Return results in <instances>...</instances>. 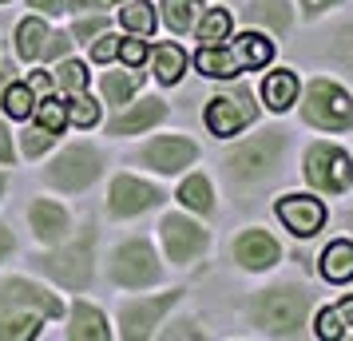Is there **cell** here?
I'll return each mask as SVG.
<instances>
[{
	"label": "cell",
	"mask_w": 353,
	"mask_h": 341,
	"mask_svg": "<svg viewBox=\"0 0 353 341\" xmlns=\"http://www.w3.org/2000/svg\"><path fill=\"white\" fill-rule=\"evenodd\" d=\"M310 318V293L302 286H270L250 302V322L266 338H298Z\"/></svg>",
	"instance_id": "1"
},
{
	"label": "cell",
	"mask_w": 353,
	"mask_h": 341,
	"mask_svg": "<svg viewBox=\"0 0 353 341\" xmlns=\"http://www.w3.org/2000/svg\"><path fill=\"white\" fill-rule=\"evenodd\" d=\"M282 151H286V131L270 127V131H262V135L242 139L239 147H230L223 167H226V175H230L234 183H258L278 167Z\"/></svg>",
	"instance_id": "2"
},
{
	"label": "cell",
	"mask_w": 353,
	"mask_h": 341,
	"mask_svg": "<svg viewBox=\"0 0 353 341\" xmlns=\"http://www.w3.org/2000/svg\"><path fill=\"white\" fill-rule=\"evenodd\" d=\"M92 246H96V227H83L76 242H64L60 250H52V254H40L36 266H40L52 282L68 286V290H83V286L92 282V274H96V266H92Z\"/></svg>",
	"instance_id": "3"
},
{
	"label": "cell",
	"mask_w": 353,
	"mask_h": 341,
	"mask_svg": "<svg viewBox=\"0 0 353 341\" xmlns=\"http://www.w3.org/2000/svg\"><path fill=\"white\" fill-rule=\"evenodd\" d=\"M302 119L318 131H350L353 127V96L334 80H314L305 87Z\"/></svg>",
	"instance_id": "4"
},
{
	"label": "cell",
	"mask_w": 353,
	"mask_h": 341,
	"mask_svg": "<svg viewBox=\"0 0 353 341\" xmlns=\"http://www.w3.org/2000/svg\"><path fill=\"white\" fill-rule=\"evenodd\" d=\"M112 278H115V286H123V290H147V286H155L163 278V266L155 258L151 242L147 238H128V242L115 246Z\"/></svg>",
	"instance_id": "5"
},
{
	"label": "cell",
	"mask_w": 353,
	"mask_h": 341,
	"mask_svg": "<svg viewBox=\"0 0 353 341\" xmlns=\"http://www.w3.org/2000/svg\"><path fill=\"white\" fill-rule=\"evenodd\" d=\"M305 179L321 195H341L353 187V159L337 143H314L305 151Z\"/></svg>",
	"instance_id": "6"
},
{
	"label": "cell",
	"mask_w": 353,
	"mask_h": 341,
	"mask_svg": "<svg viewBox=\"0 0 353 341\" xmlns=\"http://www.w3.org/2000/svg\"><path fill=\"white\" fill-rule=\"evenodd\" d=\"M99 171H103V159H99L96 147L76 143V147H68L64 155L52 159L48 183L60 187V191H83V187H92V183L99 179Z\"/></svg>",
	"instance_id": "7"
},
{
	"label": "cell",
	"mask_w": 353,
	"mask_h": 341,
	"mask_svg": "<svg viewBox=\"0 0 353 341\" xmlns=\"http://www.w3.org/2000/svg\"><path fill=\"white\" fill-rule=\"evenodd\" d=\"M258 119V107H254V96L246 87H234V92H223L207 103V127L219 135V139H230L239 135L242 127H250Z\"/></svg>",
	"instance_id": "8"
},
{
	"label": "cell",
	"mask_w": 353,
	"mask_h": 341,
	"mask_svg": "<svg viewBox=\"0 0 353 341\" xmlns=\"http://www.w3.org/2000/svg\"><path fill=\"white\" fill-rule=\"evenodd\" d=\"M179 298H183V290H171V293H155V298H131V302H123L119 306V333L131 341H139V338H151L155 329H159L163 322V313L175 306Z\"/></svg>",
	"instance_id": "9"
},
{
	"label": "cell",
	"mask_w": 353,
	"mask_h": 341,
	"mask_svg": "<svg viewBox=\"0 0 353 341\" xmlns=\"http://www.w3.org/2000/svg\"><path fill=\"white\" fill-rule=\"evenodd\" d=\"M159 234H163V250L175 266H191L207 250V230L191 223L187 214H167L159 223Z\"/></svg>",
	"instance_id": "10"
},
{
	"label": "cell",
	"mask_w": 353,
	"mask_h": 341,
	"mask_svg": "<svg viewBox=\"0 0 353 341\" xmlns=\"http://www.w3.org/2000/svg\"><path fill=\"white\" fill-rule=\"evenodd\" d=\"M0 313H36V318H64L60 298H52L48 290H40L24 278H8L0 286Z\"/></svg>",
	"instance_id": "11"
},
{
	"label": "cell",
	"mask_w": 353,
	"mask_h": 341,
	"mask_svg": "<svg viewBox=\"0 0 353 341\" xmlns=\"http://www.w3.org/2000/svg\"><path fill=\"white\" fill-rule=\"evenodd\" d=\"M159 203H163L159 187L135 179V175H119V179L112 183V191H108V211H112L115 218H135V214L151 211V207H159Z\"/></svg>",
	"instance_id": "12"
},
{
	"label": "cell",
	"mask_w": 353,
	"mask_h": 341,
	"mask_svg": "<svg viewBox=\"0 0 353 341\" xmlns=\"http://www.w3.org/2000/svg\"><path fill=\"white\" fill-rule=\"evenodd\" d=\"M194 159H199V147L191 139H183V135H159V139H151L139 151V163L151 167V171H159V175H179Z\"/></svg>",
	"instance_id": "13"
},
{
	"label": "cell",
	"mask_w": 353,
	"mask_h": 341,
	"mask_svg": "<svg viewBox=\"0 0 353 341\" xmlns=\"http://www.w3.org/2000/svg\"><path fill=\"white\" fill-rule=\"evenodd\" d=\"M278 218H282L286 230H294L298 238H314V234L325 227V207H321V198L286 195V198H278Z\"/></svg>",
	"instance_id": "14"
},
{
	"label": "cell",
	"mask_w": 353,
	"mask_h": 341,
	"mask_svg": "<svg viewBox=\"0 0 353 341\" xmlns=\"http://www.w3.org/2000/svg\"><path fill=\"white\" fill-rule=\"evenodd\" d=\"M278 258H282V250H278V242H274L266 230H242L239 242H234V262H239L242 270H270V266H278Z\"/></svg>",
	"instance_id": "15"
},
{
	"label": "cell",
	"mask_w": 353,
	"mask_h": 341,
	"mask_svg": "<svg viewBox=\"0 0 353 341\" xmlns=\"http://www.w3.org/2000/svg\"><path fill=\"white\" fill-rule=\"evenodd\" d=\"M159 119H167V103L155 96L139 99V103H131L123 115H115L112 123H108V135H115V139H123V135H139V131L155 127Z\"/></svg>",
	"instance_id": "16"
},
{
	"label": "cell",
	"mask_w": 353,
	"mask_h": 341,
	"mask_svg": "<svg viewBox=\"0 0 353 341\" xmlns=\"http://www.w3.org/2000/svg\"><path fill=\"white\" fill-rule=\"evenodd\" d=\"M28 223H32L36 238L40 242H64L68 238V227H72V218L60 203H52V198H36L32 207H28Z\"/></svg>",
	"instance_id": "17"
},
{
	"label": "cell",
	"mask_w": 353,
	"mask_h": 341,
	"mask_svg": "<svg viewBox=\"0 0 353 341\" xmlns=\"http://www.w3.org/2000/svg\"><path fill=\"white\" fill-rule=\"evenodd\" d=\"M68 338H72V341H108V338H112V329H108V322H103V313H99L96 306L76 302V306H72Z\"/></svg>",
	"instance_id": "18"
},
{
	"label": "cell",
	"mask_w": 353,
	"mask_h": 341,
	"mask_svg": "<svg viewBox=\"0 0 353 341\" xmlns=\"http://www.w3.org/2000/svg\"><path fill=\"white\" fill-rule=\"evenodd\" d=\"M194 68H199L203 76H210V80H230V76L242 72L239 60H234V52L223 48V44H203L199 56H194Z\"/></svg>",
	"instance_id": "19"
},
{
	"label": "cell",
	"mask_w": 353,
	"mask_h": 341,
	"mask_svg": "<svg viewBox=\"0 0 353 341\" xmlns=\"http://www.w3.org/2000/svg\"><path fill=\"white\" fill-rule=\"evenodd\" d=\"M321 278L325 282H353V242L337 238L321 250Z\"/></svg>",
	"instance_id": "20"
},
{
	"label": "cell",
	"mask_w": 353,
	"mask_h": 341,
	"mask_svg": "<svg viewBox=\"0 0 353 341\" xmlns=\"http://www.w3.org/2000/svg\"><path fill=\"white\" fill-rule=\"evenodd\" d=\"M262 99H266V107L270 112H286L290 103L298 99V76L294 72H270L266 80H262Z\"/></svg>",
	"instance_id": "21"
},
{
	"label": "cell",
	"mask_w": 353,
	"mask_h": 341,
	"mask_svg": "<svg viewBox=\"0 0 353 341\" xmlns=\"http://www.w3.org/2000/svg\"><path fill=\"white\" fill-rule=\"evenodd\" d=\"M230 52H234V60H239V68H246V72H254V68H266V64H270L274 44L266 40V36L246 32V36H239V40L230 44Z\"/></svg>",
	"instance_id": "22"
},
{
	"label": "cell",
	"mask_w": 353,
	"mask_h": 341,
	"mask_svg": "<svg viewBox=\"0 0 353 341\" xmlns=\"http://www.w3.org/2000/svg\"><path fill=\"white\" fill-rule=\"evenodd\" d=\"M242 17L250 20V24H266L270 32H286L290 20H294V17H290V4H286V0H250Z\"/></svg>",
	"instance_id": "23"
},
{
	"label": "cell",
	"mask_w": 353,
	"mask_h": 341,
	"mask_svg": "<svg viewBox=\"0 0 353 341\" xmlns=\"http://www.w3.org/2000/svg\"><path fill=\"white\" fill-rule=\"evenodd\" d=\"M203 17V0H163V20L171 32H191Z\"/></svg>",
	"instance_id": "24"
},
{
	"label": "cell",
	"mask_w": 353,
	"mask_h": 341,
	"mask_svg": "<svg viewBox=\"0 0 353 341\" xmlns=\"http://www.w3.org/2000/svg\"><path fill=\"white\" fill-rule=\"evenodd\" d=\"M139 83H143V76L131 68V72H108L103 76V99L112 103V107H123L135 92H139Z\"/></svg>",
	"instance_id": "25"
},
{
	"label": "cell",
	"mask_w": 353,
	"mask_h": 341,
	"mask_svg": "<svg viewBox=\"0 0 353 341\" xmlns=\"http://www.w3.org/2000/svg\"><path fill=\"white\" fill-rule=\"evenodd\" d=\"M44 44H48V28H44V20L28 17V20L17 28V52L24 56V60H40Z\"/></svg>",
	"instance_id": "26"
},
{
	"label": "cell",
	"mask_w": 353,
	"mask_h": 341,
	"mask_svg": "<svg viewBox=\"0 0 353 341\" xmlns=\"http://www.w3.org/2000/svg\"><path fill=\"white\" fill-rule=\"evenodd\" d=\"M151 64H155L159 83H179L183 68H187V56H183V48H179V44H163V48H155Z\"/></svg>",
	"instance_id": "27"
},
{
	"label": "cell",
	"mask_w": 353,
	"mask_h": 341,
	"mask_svg": "<svg viewBox=\"0 0 353 341\" xmlns=\"http://www.w3.org/2000/svg\"><path fill=\"white\" fill-rule=\"evenodd\" d=\"M179 203H183V207H191V211H199V214H210V211H214L210 183L203 179V175H191V179H183V187H179Z\"/></svg>",
	"instance_id": "28"
},
{
	"label": "cell",
	"mask_w": 353,
	"mask_h": 341,
	"mask_svg": "<svg viewBox=\"0 0 353 341\" xmlns=\"http://www.w3.org/2000/svg\"><path fill=\"white\" fill-rule=\"evenodd\" d=\"M40 322L36 313H0V338L8 341H24V338H36L40 333Z\"/></svg>",
	"instance_id": "29"
},
{
	"label": "cell",
	"mask_w": 353,
	"mask_h": 341,
	"mask_svg": "<svg viewBox=\"0 0 353 341\" xmlns=\"http://www.w3.org/2000/svg\"><path fill=\"white\" fill-rule=\"evenodd\" d=\"M119 20H123V28H128V32L151 36V32H155V4H147V0H131L128 8L119 12Z\"/></svg>",
	"instance_id": "30"
},
{
	"label": "cell",
	"mask_w": 353,
	"mask_h": 341,
	"mask_svg": "<svg viewBox=\"0 0 353 341\" xmlns=\"http://www.w3.org/2000/svg\"><path fill=\"white\" fill-rule=\"evenodd\" d=\"M226 36H230V12L226 8H210L203 24H199V40L203 44H223Z\"/></svg>",
	"instance_id": "31"
},
{
	"label": "cell",
	"mask_w": 353,
	"mask_h": 341,
	"mask_svg": "<svg viewBox=\"0 0 353 341\" xmlns=\"http://www.w3.org/2000/svg\"><path fill=\"white\" fill-rule=\"evenodd\" d=\"M56 83H60V92H83L88 87V68L80 64V60H64V64L56 68Z\"/></svg>",
	"instance_id": "32"
},
{
	"label": "cell",
	"mask_w": 353,
	"mask_h": 341,
	"mask_svg": "<svg viewBox=\"0 0 353 341\" xmlns=\"http://www.w3.org/2000/svg\"><path fill=\"white\" fill-rule=\"evenodd\" d=\"M32 87L28 83H8L4 87V107H8V115H17V119H24V115H32Z\"/></svg>",
	"instance_id": "33"
},
{
	"label": "cell",
	"mask_w": 353,
	"mask_h": 341,
	"mask_svg": "<svg viewBox=\"0 0 353 341\" xmlns=\"http://www.w3.org/2000/svg\"><path fill=\"white\" fill-rule=\"evenodd\" d=\"M68 119H72L76 127H92V123L99 119L96 99H88L83 92H76V96H72V103H68Z\"/></svg>",
	"instance_id": "34"
},
{
	"label": "cell",
	"mask_w": 353,
	"mask_h": 341,
	"mask_svg": "<svg viewBox=\"0 0 353 341\" xmlns=\"http://www.w3.org/2000/svg\"><path fill=\"white\" fill-rule=\"evenodd\" d=\"M36 123H44L48 131H56V135H60V131H64V123H68V107L44 96V99H40V112H36Z\"/></svg>",
	"instance_id": "35"
},
{
	"label": "cell",
	"mask_w": 353,
	"mask_h": 341,
	"mask_svg": "<svg viewBox=\"0 0 353 341\" xmlns=\"http://www.w3.org/2000/svg\"><path fill=\"white\" fill-rule=\"evenodd\" d=\"M330 56H334L341 68H350L353 72V24H345V28H337L334 40H330Z\"/></svg>",
	"instance_id": "36"
},
{
	"label": "cell",
	"mask_w": 353,
	"mask_h": 341,
	"mask_svg": "<svg viewBox=\"0 0 353 341\" xmlns=\"http://www.w3.org/2000/svg\"><path fill=\"white\" fill-rule=\"evenodd\" d=\"M52 139H56V131H48L44 123H32V127L24 131V155H28V159H36V155H44Z\"/></svg>",
	"instance_id": "37"
},
{
	"label": "cell",
	"mask_w": 353,
	"mask_h": 341,
	"mask_svg": "<svg viewBox=\"0 0 353 341\" xmlns=\"http://www.w3.org/2000/svg\"><path fill=\"white\" fill-rule=\"evenodd\" d=\"M350 329H345V322L337 318V309L330 306V309H321L318 313V338L321 341H337V338H345Z\"/></svg>",
	"instance_id": "38"
},
{
	"label": "cell",
	"mask_w": 353,
	"mask_h": 341,
	"mask_svg": "<svg viewBox=\"0 0 353 341\" xmlns=\"http://www.w3.org/2000/svg\"><path fill=\"white\" fill-rule=\"evenodd\" d=\"M115 56H119V40L108 36V32H99V40L92 44V60H96V64H108V60H115Z\"/></svg>",
	"instance_id": "39"
},
{
	"label": "cell",
	"mask_w": 353,
	"mask_h": 341,
	"mask_svg": "<svg viewBox=\"0 0 353 341\" xmlns=\"http://www.w3.org/2000/svg\"><path fill=\"white\" fill-rule=\"evenodd\" d=\"M68 52H72V36L48 32V44H44V52H40V60H60V56H68Z\"/></svg>",
	"instance_id": "40"
},
{
	"label": "cell",
	"mask_w": 353,
	"mask_h": 341,
	"mask_svg": "<svg viewBox=\"0 0 353 341\" xmlns=\"http://www.w3.org/2000/svg\"><path fill=\"white\" fill-rule=\"evenodd\" d=\"M119 60L128 68H139L147 60V48H143V40H128V44H119Z\"/></svg>",
	"instance_id": "41"
},
{
	"label": "cell",
	"mask_w": 353,
	"mask_h": 341,
	"mask_svg": "<svg viewBox=\"0 0 353 341\" xmlns=\"http://www.w3.org/2000/svg\"><path fill=\"white\" fill-rule=\"evenodd\" d=\"M103 28H108V20H103V17L96 12V17L80 20V24H76V32H72V36H76V40H92V36H99Z\"/></svg>",
	"instance_id": "42"
},
{
	"label": "cell",
	"mask_w": 353,
	"mask_h": 341,
	"mask_svg": "<svg viewBox=\"0 0 353 341\" xmlns=\"http://www.w3.org/2000/svg\"><path fill=\"white\" fill-rule=\"evenodd\" d=\"M298 4H302V12H305L310 20H318L321 12H325V8H337L341 0H298Z\"/></svg>",
	"instance_id": "43"
},
{
	"label": "cell",
	"mask_w": 353,
	"mask_h": 341,
	"mask_svg": "<svg viewBox=\"0 0 353 341\" xmlns=\"http://www.w3.org/2000/svg\"><path fill=\"white\" fill-rule=\"evenodd\" d=\"M163 338H203V329L194 322H175L171 329H163Z\"/></svg>",
	"instance_id": "44"
},
{
	"label": "cell",
	"mask_w": 353,
	"mask_h": 341,
	"mask_svg": "<svg viewBox=\"0 0 353 341\" xmlns=\"http://www.w3.org/2000/svg\"><path fill=\"white\" fill-rule=\"evenodd\" d=\"M17 159V151H12V135H8V127L0 123V163L8 167V163Z\"/></svg>",
	"instance_id": "45"
},
{
	"label": "cell",
	"mask_w": 353,
	"mask_h": 341,
	"mask_svg": "<svg viewBox=\"0 0 353 341\" xmlns=\"http://www.w3.org/2000/svg\"><path fill=\"white\" fill-rule=\"evenodd\" d=\"M334 309H337V318L345 322V329H353V298H341Z\"/></svg>",
	"instance_id": "46"
},
{
	"label": "cell",
	"mask_w": 353,
	"mask_h": 341,
	"mask_svg": "<svg viewBox=\"0 0 353 341\" xmlns=\"http://www.w3.org/2000/svg\"><path fill=\"white\" fill-rule=\"evenodd\" d=\"M32 8H40V12H48V17H56V12H64V0H28Z\"/></svg>",
	"instance_id": "47"
},
{
	"label": "cell",
	"mask_w": 353,
	"mask_h": 341,
	"mask_svg": "<svg viewBox=\"0 0 353 341\" xmlns=\"http://www.w3.org/2000/svg\"><path fill=\"white\" fill-rule=\"evenodd\" d=\"M8 254H12V230L0 223V258H8Z\"/></svg>",
	"instance_id": "48"
},
{
	"label": "cell",
	"mask_w": 353,
	"mask_h": 341,
	"mask_svg": "<svg viewBox=\"0 0 353 341\" xmlns=\"http://www.w3.org/2000/svg\"><path fill=\"white\" fill-rule=\"evenodd\" d=\"M68 4H72L76 12H99V8H103V0H68Z\"/></svg>",
	"instance_id": "49"
},
{
	"label": "cell",
	"mask_w": 353,
	"mask_h": 341,
	"mask_svg": "<svg viewBox=\"0 0 353 341\" xmlns=\"http://www.w3.org/2000/svg\"><path fill=\"white\" fill-rule=\"evenodd\" d=\"M0 195H4V175H0Z\"/></svg>",
	"instance_id": "50"
},
{
	"label": "cell",
	"mask_w": 353,
	"mask_h": 341,
	"mask_svg": "<svg viewBox=\"0 0 353 341\" xmlns=\"http://www.w3.org/2000/svg\"><path fill=\"white\" fill-rule=\"evenodd\" d=\"M350 223H353V214H350Z\"/></svg>",
	"instance_id": "51"
}]
</instances>
